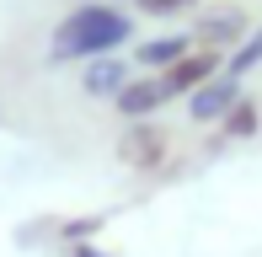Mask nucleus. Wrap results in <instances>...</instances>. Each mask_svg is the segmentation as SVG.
<instances>
[{"label":"nucleus","instance_id":"f257e3e1","mask_svg":"<svg viewBox=\"0 0 262 257\" xmlns=\"http://www.w3.org/2000/svg\"><path fill=\"white\" fill-rule=\"evenodd\" d=\"M134 16H128V6H118V0H86V6H75L64 22L54 27L49 38V59L64 65V59H102V54H118L123 43H134Z\"/></svg>","mask_w":262,"mask_h":257},{"label":"nucleus","instance_id":"f03ea898","mask_svg":"<svg viewBox=\"0 0 262 257\" xmlns=\"http://www.w3.org/2000/svg\"><path fill=\"white\" fill-rule=\"evenodd\" d=\"M118 161H123V166H134V172H166V161H177L171 134H166L156 118L123 123V134H118Z\"/></svg>","mask_w":262,"mask_h":257},{"label":"nucleus","instance_id":"7ed1b4c3","mask_svg":"<svg viewBox=\"0 0 262 257\" xmlns=\"http://www.w3.org/2000/svg\"><path fill=\"white\" fill-rule=\"evenodd\" d=\"M241 97H246V91H241V80H235V75H214V80H204V86L187 97V123L214 128V123H220Z\"/></svg>","mask_w":262,"mask_h":257},{"label":"nucleus","instance_id":"20e7f679","mask_svg":"<svg viewBox=\"0 0 262 257\" xmlns=\"http://www.w3.org/2000/svg\"><path fill=\"white\" fill-rule=\"evenodd\" d=\"M246 32H252V27H246V11H241V6L204 11V16L193 22V43H198V49H214V54H230Z\"/></svg>","mask_w":262,"mask_h":257},{"label":"nucleus","instance_id":"39448f33","mask_svg":"<svg viewBox=\"0 0 262 257\" xmlns=\"http://www.w3.org/2000/svg\"><path fill=\"white\" fill-rule=\"evenodd\" d=\"M225 70V54H214V49H193L187 59H177L171 70H161V86H166V97H193L204 80H214Z\"/></svg>","mask_w":262,"mask_h":257},{"label":"nucleus","instance_id":"423d86ee","mask_svg":"<svg viewBox=\"0 0 262 257\" xmlns=\"http://www.w3.org/2000/svg\"><path fill=\"white\" fill-rule=\"evenodd\" d=\"M166 102H171V97H166L161 75H150V70H145V75H134V80L113 97V108H118V118H123V123H139V118H156Z\"/></svg>","mask_w":262,"mask_h":257},{"label":"nucleus","instance_id":"0eeeda50","mask_svg":"<svg viewBox=\"0 0 262 257\" xmlns=\"http://www.w3.org/2000/svg\"><path fill=\"white\" fill-rule=\"evenodd\" d=\"M128 80H134V70L118 59V54H102V59H86V65H80V91L97 97V102H113Z\"/></svg>","mask_w":262,"mask_h":257},{"label":"nucleus","instance_id":"6e6552de","mask_svg":"<svg viewBox=\"0 0 262 257\" xmlns=\"http://www.w3.org/2000/svg\"><path fill=\"white\" fill-rule=\"evenodd\" d=\"M198 43H193V32H161V38H145L134 49V65L139 70H150V75H161V70H171L177 59H187Z\"/></svg>","mask_w":262,"mask_h":257},{"label":"nucleus","instance_id":"1a4fd4ad","mask_svg":"<svg viewBox=\"0 0 262 257\" xmlns=\"http://www.w3.org/2000/svg\"><path fill=\"white\" fill-rule=\"evenodd\" d=\"M262 134V102L257 97H241L230 113H225L220 123H214V139H209V150H220V145H235V139H257Z\"/></svg>","mask_w":262,"mask_h":257},{"label":"nucleus","instance_id":"9d476101","mask_svg":"<svg viewBox=\"0 0 262 257\" xmlns=\"http://www.w3.org/2000/svg\"><path fill=\"white\" fill-rule=\"evenodd\" d=\"M257 65H262V27H252L230 54H225V70H220V75H235V80H241V75H252Z\"/></svg>","mask_w":262,"mask_h":257},{"label":"nucleus","instance_id":"9b49d317","mask_svg":"<svg viewBox=\"0 0 262 257\" xmlns=\"http://www.w3.org/2000/svg\"><path fill=\"white\" fill-rule=\"evenodd\" d=\"M134 6H139V16H182L198 0H134Z\"/></svg>","mask_w":262,"mask_h":257},{"label":"nucleus","instance_id":"f8f14e48","mask_svg":"<svg viewBox=\"0 0 262 257\" xmlns=\"http://www.w3.org/2000/svg\"><path fill=\"white\" fill-rule=\"evenodd\" d=\"M64 257H107V252H102V247H91V241H70Z\"/></svg>","mask_w":262,"mask_h":257},{"label":"nucleus","instance_id":"ddd939ff","mask_svg":"<svg viewBox=\"0 0 262 257\" xmlns=\"http://www.w3.org/2000/svg\"><path fill=\"white\" fill-rule=\"evenodd\" d=\"M118 6H134V0H118Z\"/></svg>","mask_w":262,"mask_h":257},{"label":"nucleus","instance_id":"4468645a","mask_svg":"<svg viewBox=\"0 0 262 257\" xmlns=\"http://www.w3.org/2000/svg\"><path fill=\"white\" fill-rule=\"evenodd\" d=\"M75 6H86V0H75Z\"/></svg>","mask_w":262,"mask_h":257}]
</instances>
